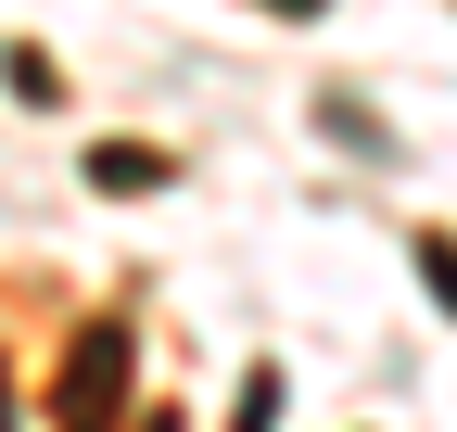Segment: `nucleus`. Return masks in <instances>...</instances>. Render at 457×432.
<instances>
[{"label": "nucleus", "mask_w": 457, "mask_h": 432, "mask_svg": "<svg viewBox=\"0 0 457 432\" xmlns=\"http://www.w3.org/2000/svg\"><path fill=\"white\" fill-rule=\"evenodd\" d=\"M267 13H293V26H305V13H330V0H267Z\"/></svg>", "instance_id": "20e7f679"}, {"label": "nucleus", "mask_w": 457, "mask_h": 432, "mask_svg": "<svg viewBox=\"0 0 457 432\" xmlns=\"http://www.w3.org/2000/svg\"><path fill=\"white\" fill-rule=\"evenodd\" d=\"M114 369H128V331H102L77 344V369H64V432H114Z\"/></svg>", "instance_id": "f257e3e1"}, {"label": "nucleus", "mask_w": 457, "mask_h": 432, "mask_svg": "<svg viewBox=\"0 0 457 432\" xmlns=\"http://www.w3.org/2000/svg\"><path fill=\"white\" fill-rule=\"evenodd\" d=\"M89 191H165V153H140V140H102V153H89Z\"/></svg>", "instance_id": "f03ea898"}, {"label": "nucleus", "mask_w": 457, "mask_h": 432, "mask_svg": "<svg viewBox=\"0 0 457 432\" xmlns=\"http://www.w3.org/2000/svg\"><path fill=\"white\" fill-rule=\"evenodd\" d=\"M420 280H432V293H445V305H457V242H445V229H432V242H420Z\"/></svg>", "instance_id": "7ed1b4c3"}]
</instances>
